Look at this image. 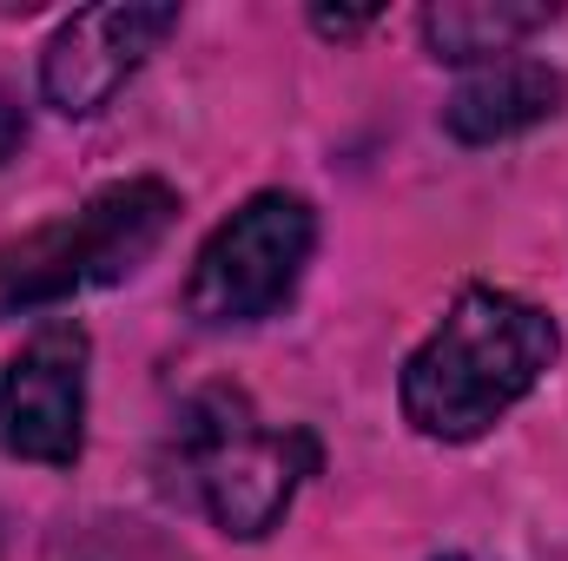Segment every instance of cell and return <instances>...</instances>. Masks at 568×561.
<instances>
[{
	"mask_svg": "<svg viewBox=\"0 0 568 561\" xmlns=\"http://www.w3.org/2000/svg\"><path fill=\"white\" fill-rule=\"evenodd\" d=\"M556 357L562 330L542 304L503 284H463L436 330L404 357V422L429 442H476L556 370Z\"/></svg>",
	"mask_w": 568,
	"mask_h": 561,
	"instance_id": "obj_1",
	"label": "cell"
},
{
	"mask_svg": "<svg viewBox=\"0 0 568 561\" xmlns=\"http://www.w3.org/2000/svg\"><path fill=\"white\" fill-rule=\"evenodd\" d=\"M179 218V192L165 178H113L80 212L47 218L0 245V317L53 310L80 290L133 278L165 245Z\"/></svg>",
	"mask_w": 568,
	"mask_h": 561,
	"instance_id": "obj_2",
	"label": "cell"
},
{
	"mask_svg": "<svg viewBox=\"0 0 568 561\" xmlns=\"http://www.w3.org/2000/svg\"><path fill=\"white\" fill-rule=\"evenodd\" d=\"M179 456L192 469V489L205 516L232 542H258L284 522L297 489L317 476L324 449L304 422H265L245 390L212 384L179 417Z\"/></svg>",
	"mask_w": 568,
	"mask_h": 561,
	"instance_id": "obj_3",
	"label": "cell"
},
{
	"mask_svg": "<svg viewBox=\"0 0 568 561\" xmlns=\"http://www.w3.org/2000/svg\"><path fill=\"white\" fill-rule=\"evenodd\" d=\"M311 252H317L311 198H297L284 185L252 192L199 245V258L185 272V317L205 330H245V324L278 317L311 265Z\"/></svg>",
	"mask_w": 568,
	"mask_h": 561,
	"instance_id": "obj_4",
	"label": "cell"
},
{
	"mask_svg": "<svg viewBox=\"0 0 568 561\" xmlns=\"http://www.w3.org/2000/svg\"><path fill=\"white\" fill-rule=\"evenodd\" d=\"M87 364L93 337L73 317H47L0 377V442L20 462L73 469L87 456Z\"/></svg>",
	"mask_w": 568,
	"mask_h": 561,
	"instance_id": "obj_5",
	"label": "cell"
},
{
	"mask_svg": "<svg viewBox=\"0 0 568 561\" xmlns=\"http://www.w3.org/2000/svg\"><path fill=\"white\" fill-rule=\"evenodd\" d=\"M172 33H179V7H145V0L67 13L53 27V40L40 47V100L60 120L106 113L120 100V86L140 73Z\"/></svg>",
	"mask_w": 568,
	"mask_h": 561,
	"instance_id": "obj_6",
	"label": "cell"
},
{
	"mask_svg": "<svg viewBox=\"0 0 568 561\" xmlns=\"http://www.w3.org/2000/svg\"><path fill=\"white\" fill-rule=\"evenodd\" d=\"M562 106H568L562 67L509 53V60L469 67L456 80V93L443 100V133L463 145H503V140H523V133L549 126Z\"/></svg>",
	"mask_w": 568,
	"mask_h": 561,
	"instance_id": "obj_7",
	"label": "cell"
},
{
	"mask_svg": "<svg viewBox=\"0 0 568 561\" xmlns=\"http://www.w3.org/2000/svg\"><path fill=\"white\" fill-rule=\"evenodd\" d=\"M556 20L562 7L549 0H443V7H424V47L449 67H489Z\"/></svg>",
	"mask_w": 568,
	"mask_h": 561,
	"instance_id": "obj_8",
	"label": "cell"
},
{
	"mask_svg": "<svg viewBox=\"0 0 568 561\" xmlns=\"http://www.w3.org/2000/svg\"><path fill=\"white\" fill-rule=\"evenodd\" d=\"M20 145H27V106H20V100L0 86V165H7Z\"/></svg>",
	"mask_w": 568,
	"mask_h": 561,
	"instance_id": "obj_9",
	"label": "cell"
},
{
	"mask_svg": "<svg viewBox=\"0 0 568 561\" xmlns=\"http://www.w3.org/2000/svg\"><path fill=\"white\" fill-rule=\"evenodd\" d=\"M371 20H377L371 7H357V13H331V7H317V13H311V27H317V33H331V40H351V33H364Z\"/></svg>",
	"mask_w": 568,
	"mask_h": 561,
	"instance_id": "obj_10",
	"label": "cell"
},
{
	"mask_svg": "<svg viewBox=\"0 0 568 561\" xmlns=\"http://www.w3.org/2000/svg\"><path fill=\"white\" fill-rule=\"evenodd\" d=\"M436 561H476V555H436Z\"/></svg>",
	"mask_w": 568,
	"mask_h": 561,
	"instance_id": "obj_11",
	"label": "cell"
}]
</instances>
